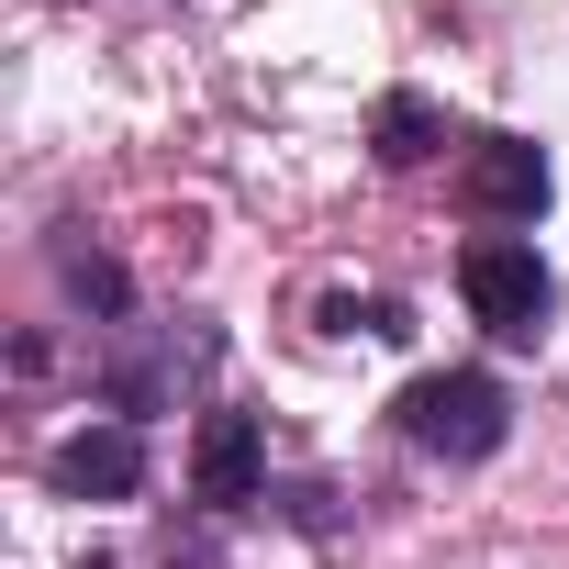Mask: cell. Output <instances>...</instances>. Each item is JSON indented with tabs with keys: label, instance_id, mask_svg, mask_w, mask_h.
<instances>
[{
	"label": "cell",
	"instance_id": "cell-6",
	"mask_svg": "<svg viewBox=\"0 0 569 569\" xmlns=\"http://www.w3.org/2000/svg\"><path fill=\"white\" fill-rule=\"evenodd\" d=\"M369 134H380V168H425V157H436V146H447V112H436V101H425V90H391V101H380V123H369Z\"/></svg>",
	"mask_w": 569,
	"mask_h": 569
},
{
	"label": "cell",
	"instance_id": "cell-5",
	"mask_svg": "<svg viewBox=\"0 0 569 569\" xmlns=\"http://www.w3.org/2000/svg\"><path fill=\"white\" fill-rule=\"evenodd\" d=\"M268 491V425L257 413H201V447H190V502L234 513Z\"/></svg>",
	"mask_w": 569,
	"mask_h": 569
},
{
	"label": "cell",
	"instance_id": "cell-1",
	"mask_svg": "<svg viewBox=\"0 0 569 569\" xmlns=\"http://www.w3.org/2000/svg\"><path fill=\"white\" fill-rule=\"evenodd\" d=\"M391 425H402L425 458H491V447L513 436V402H502L491 369H436V380H413V391L391 402Z\"/></svg>",
	"mask_w": 569,
	"mask_h": 569
},
{
	"label": "cell",
	"instance_id": "cell-2",
	"mask_svg": "<svg viewBox=\"0 0 569 569\" xmlns=\"http://www.w3.org/2000/svg\"><path fill=\"white\" fill-rule=\"evenodd\" d=\"M458 291H469V313H480L502 347H536V336H547V302H558V279H547V257H536L525 234H480V246L458 257Z\"/></svg>",
	"mask_w": 569,
	"mask_h": 569
},
{
	"label": "cell",
	"instance_id": "cell-9",
	"mask_svg": "<svg viewBox=\"0 0 569 569\" xmlns=\"http://www.w3.org/2000/svg\"><path fill=\"white\" fill-rule=\"evenodd\" d=\"M90 569H112V558H90Z\"/></svg>",
	"mask_w": 569,
	"mask_h": 569
},
{
	"label": "cell",
	"instance_id": "cell-4",
	"mask_svg": "<svg viewBox=\"0 0 569 569\" xmlns=\"http://www.w3.org/2000/svg\"><path fill=\"white\" fill-rule=\"evenodd\" d=\"M46 480H57L68 502H134V491H146V436H134V425H79V436L46 447Z\"/></svg>",
	"mask_w": 569,
	"mask_h": 569
},
{
	"label": "cell",
	"instance_id": "cell-7",
	"mask_svg": "<svg viewBox=\"0 0 569 569\" xmlns=\"http://www.w3.org/2000/svg\"><path fill=\"white\" fill-rule=\"evenodd\" d=\"M57 279H68V302L101 313V325L134 313V279H123V257H101V246H57Z\"/></svg>",
	"mask_w": 569,
	"mask_h": 569
},
{
	"label": "cell",
	"instance_id": "cell-8",
	"mask_svg": "<svg viewBox=\"0 0 569 569\" xmlns=\"http://www.w3.org/2000/svg\"><path fill=\"white\" fill-rule=\"evenodd\" d=\"M325 336H413V313H402V302H380V291H369V302H358V291H336V302H325Z\"/></svg>",
	"mask_w": 569,
	"mask_h": 569
},
{
	"label": "cell",
	"instance_id": "cell-3",
	"mask_svg": "<svg viewBox=\"0 0 569 569\" xmlns=\"http://www.w3.org/2000/svg\"><path fill=\"white\" fill-rule=\"evenodd\" d=\"M458 201H469L480 223H536V212H547V146L480 134V146L458 157Z\"/></svg>",
	"mask_w": 569,
	"mask_h": 569
}]
</instances>
